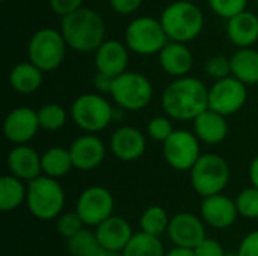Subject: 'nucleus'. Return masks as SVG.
I'll return each instance as SVG.
<instances>
[{
	"label": "nucleus",
	"instance_id": "nucleus-1",
	"mask_svg": "<svg viewBox=\"0 0 258 256\" xmlns=\"http://www.w3.org/2000/svg\"><path fill=\"white\" fill-rule=\"evenodd\" d=\"M162 107L171 119L194 121L209 109V89L195 77H178L165 88Z\"/></svg>",
	"mask_w": 258,
	"mask_h": 256
},
{
	"label": "nucleus",
	"instance_id": "nucleus-2",
	"mask_svg": "<svg viewBox=\"0 0 258 256\" xmlns=\"http://www.w3.org/2000/svg\"><path fill=\"white\" fill-rule=\"evenodd\" d=\"M60 32L68 44L77 53H95L106 41V24L103 17L91 9L80 8L62 17Z\"/></svg>",
	"mask_w": 258,
	"mask_h": 256
},
{
	"label": "nucleus",
	"instance_id": "nucleus-3",
	"mask_svg": "<svg viewBox=\"0 0 258 256\" xmlns=\"http://www.w3.org/2000/svg\"><path fill=\"white\" fill-rule=\"evenodd\" d=\"M162 26L169 41H194L204 27L203 11L189 0H177L168 5L160 15Z\"/></svg>",
	"mask_w": 258,
	"mask_h": 256
},
{
	"label": "nucleus",
	"instance_id": "nucleus-4",
	"mask_svg": "<svg viewBox=\"0 0 258 256\" xmlns=\"http://www.w3.org/2000/svg\"><path fill=\"white\" fill-rule=\"evenodd\" d=\"M26 205L39 220L57 219L65 207V192L56 178L41 175L27 183Z\"/></svg>",
	"mask_w": 258,
	"mask_h": 256
},
{
	"label": "nucleus",
	"instance_id": "nucleus-5",
	"mask_svg": "<svg viewBox=\"0 0 258 256\" xmlns=\"http://www.w3.org/2000/svg\"><path fill=\"white\" fill-rule=\"evenodd\" d=\"M190 172V183L194 190L203 196L222 193L230 183V166L227 160L218 154H201Z\"/></svg>",
	"mask_w": 258,
	"mask_h": 256
},
{
	"label": "nucleus",
	"instance_id": "nucleus-6",
	"mask_svg": "<svg viewBox=\"0 0 258 256\" xmlns=\"http://www.w3.org/2000/svg\"><path fill=\"white\" fill-rule=\"evenodd\" d=\"M67 41L60 30L41 29L35 32L29 41V60L44 72L54 71L60 66L67 54Z\"/></svg>",
	"mask_w": 258,
	"mask_h": 256
},
{
	"label": "nucleus",
	"instance_id": "nucleus-7",
	"mask_svg": "<svg viewBox=\"0 0 258 256\" xmlns=\"http://www.w3.org/2000/svg\"><path fill=\"white\" fill-rule=\"evenodd\" d=\"M168 41L162 21L153 17H138L125 29V45L139 56L159 54Z\"/></svg>",
	"mask_w": 258,
	"mask_h": 256
},
{
	"label": "nucleus",
	"instance_id": "nucleus-8",
	"mask_svg": "<svg viewBox=\"0 0 258 256\" xmlns=\"http://www.w3.org/2000/svg\"><path fill=\"white\" fill-rule=\"evenodd\" d=\"M74 124L86 133H98L115 119V109L98 94H83L71 106Z\"/></svg>",
	"mask_w": 258,
	"mask_h": 256
},
{
	"label": "nucleus",
	"instance_id": "nucleus-9",
	"mask_svg": "<svg viewBox=\"0 0 258 256\" xmlns=\"http://www.w3.org/2000/svg\"><path fill=\"white\" fill-rule=\"evenodd\" d=\"M110 95L124 110H142L153 100V84L141 72L125 71L112 81Z\"/></svg>",
	"mask_w": 258,
	"mask_h": 256
},
{
	"label": "nucleus",
	"instance_id": "nucleus-10",
	"mask_svg": "<svg viewBox=\"0 0 258 256\" xmlns=\"http://www.w3.org/2000/svg\"><path fill=\"white\" fill-rule=\"evenodd\" d=\"M200 139L187 130H174L163 142L165 161L175 170H190L201 157Z\"/></svg>",
	"mask_w": 258,
	"mask_h": 256
},
{
	"label": "nucleus",
	"instance_id": "nucleus-11",
	"mask_svg": "<svg viewBox=\"0 0 258 256\" xmlns=\"http://www.w3.org/2000/svg\"><path fill=\"white\" fill-rule=\"evenodd\" d=\"M248 100V89L243 81L234 75L216 80L209 89V109L230 116L242 110Z\"/></svg>",
	"mask_w": 258,
	"mask_h": 256
},
{
	"label": "nucleus",
	"instance_id": "nucleus-12",
	"mask_svg": "<svg viewBox=\"0 0 258 256\" xmlns=\"http://www.w3.org/2000/svg\"><path fill=\"white\" fill-rule=\"evenodd\" d=\"M115 201L112 193L101 186L85 189L76 205V211L86 226H98L101 222L113 216Z\"/></svg>",
	"mask_w": 258,
	"mask_h": 256
},
{
	"label": "nucleus",
	"instance_id": "nucleus-13",
	"mask_svg": "<svg viewBox=\"0 0 258 256\" xmlns=\"http://www.w3.org/2000/svg\"><path fill=\"white\" fill-rule=\"evenodd\" d=\"M39 128L38 112L27 106L11 110L3 122V134L14 145H26L38 134Z\"/></svg>",
	"mask_w": 258,
	"mask_h": 256
},
{
	"label": "nucleus",
	"instance_id": "nucleus-14",
	"mask_svg": "<svg viewBox=\"0 0 258 256\" xmlns=\"http://www.w3.org/2000/svg\"><path fill=\"white\" fill-rule=\"evenodd\" d=\"M168 235L175 246L195 249L206 238L204 220L192 213H178L169 220Z\"/></svg>",
	"mask_w": 258,
	"mask_h": 256
},
{
	"label": "nucleus",
	"instance_id": "nucleus-15",
	"mask_svg": "<svg viewBox=\"0 0 258 256\" xmlns=\"http://www.w3.org/2000/svg\"><path fill=\"white\" fill-rule=\"evenodd\" d=\"M200 211L204 223L215 229H227L233 226L239 216L236 201L222 193L204 198Z\"/></svg>",
	"mask_w": 258,
	"mask_h": 256
},
{
	"label": "nucleus",
	"instance_id": "nucleus-16",
	"mask_svg": "<svg viewBox=\"0 0 258 256\" xmlns=\"http://www.w3.org/2000/svg\"><path fill=\"white\" fill-rule=\"evenodd\" d=\"M68 149L73 158L74 169L85 172L97 169L106 157V146L103 140L94 133L77 137Z\"/></svg>",
	"mask_w": 258,
	"mask_h": 256
},
{
	"label": "nucleus",
	"instance_id": "nucleus-17",
	"mask_svg": "<svg viewBox=\"0 0 258 256\" xmlns=\"http://www.w3.org/2000/svg\"><path fill=\"white\" fill-rule=\"evenodd\" d=\"M147 149V140L136 127H121L110 137V151L121 161H136Z\"/></svg>",
	"mask_w": 258,
	"mask_h": 256
},
{
	"label": "nucleus",
	"instance_id": "nucleus-18",
	"mask_svg": "<svg viewBox=\"0 0 258 256\" xmlns=\"http://www.w3.org/2000/svg\"><path fill=\"white\" fill-rule=\"evenodd\" d=\"M127 65L128 47L116 39H106L95 51L97 72L115 78L127 71Z\"/></svg>",
	"mask_w": 258,
	"mask_h": 256
},
{
	"label": "nucleus",
	"instance_id": "nucleus-19",
	"mask_svg": "<svg viewBox=\"0 0 258 256\" xmlns=\"http://www.w3.org/2000/svg\"><path fill=\"white\" fill-rule=\"evenodd\" d=\"M11 175L29 183L42 174L41 155L27 145H15L6 158Z\"/></svg>",
	"mask_w": 258,
	"mask_h": 256
},
{
	"label": "nucleus",
	"instance_id": "nucleus-20",
	"mask_svg": "<svg viewBox=\"0 0 258 256\" xmlns=\"http://www.w3.org/2000/svg\"><path fill=\"white\" fill-rule=\"evenodd\" d=\"M97 238L101 247L107 252H121L128 244L130 238L133 237V231L130 223L118 216H110L98 226H95Z\"/></svg>",
	"mask_w": 258,
	"mask_h": 256
},
{
	"label": "nucleus",
	"instance_id": "nucleus-21",
	"mask_svg": "<svg viewBox=\"0 0 258 256\" xmlns=\"http://www.w3.org/2000/svg\"><path fill=\"white\" fill-rule=\"evenodd\" d=\"M159 62L166 74L178 78L190 72L194 66V54L184 42L168 41L159 53Z\"/></svg>",
	"mask_w": 258,
	"mask_h": 256
},
{
	"label": "nucleus",
	"instance_id": "nucleus-22",
	"mask_svg": "<svg viewBox=\"0 0 258 256\" xmlns=\"http://www.w3.org/2000/svg\"><path fill=\"white\" fill-rule=\"evenodd\" d=\"M225 118L227 116L207 109L194 119V133L201 142L218 145L228 136V122Z\"/></svg>",
	"mask_w": 258,
	"mask_h": 256
},
{
	"label": "nucleus",
	"instance_id": "nucleus-23",
	"mask_svg": "<svg viewBox=\"0 0 258 256\" xmlns=\"http://www.w3.org/2000/svg\"><path fill=\"white\" fill-rule=\"evenodd\" d=\"M227 21V36L236 47H252L258 41V17L255 14L243 11Z\"/></svg>",
	"mask_w": 258,
	"mask_h": 256
},
{
	"label": "nucleus",
	"instance_id": "nucleus-24",
	"mask_svg": "<svg viewBox=\"0 0 258 256\" xmlns=\"http://www.w3.org/2000/svg\"><path fill=\"white\" fill-rule=\"evenodd\" d=\"M44 80V71L33 65L30 60L17 63L9 72L11 88L21 95H29L38 91Z\"/></svg>",
	"mask_w": 258,
	"mask_h": 256
},
{
	"label": "nucleus",
	"instance_id": "nucleus-25",
	"mask_svg": "<svg viewBox=\"0 0 258 256\" xmlns=\"http://www.w3.org/2000/svg\"><path fill=\"white\" fill-rule=\"evenodd\" d=\"M231 75L245 84L258 83V51L252 47L239 48L231 56Z\"/></svg>",
	"mask_w": 258,
	"mask_h": 256
},
{
	"label": "nucleus",
	"instance_id": "nucleus-26",
	"mask_svg": "<svg viewBox=\"0 0 258 256\" xmlns=\"http://www.w3.org/2000/svg\"><path fill=\"white\" fill-rule=\"evenodd\" d=\"M27 196V186L24 181L14 177L5 175L0 180V210L3 213H9L17 210L18 207L26 202Z\"/></svg>",
	"mask_w": 258,
	"mask_h": 256
},
{
	"label": "nucleus",
	"instance_id": "nucleus-27",
	"mask_svg": "<svg viewBox=\"0 0 258 256\" xmlns=\"http://www.w3.org/2000/svg\"><path fill=\"white\" fill-rule=\"evenodd\" d=\"M41 164H42V174L56 180L68 175L74 167L70 149L60 146L48 148L41 155Z\"/></svg>",
	"mask_w": 258,
	"mask_h": 256
},
{
	"label": "nucleus",
	"instance_id": "nucleus-28",
	"mask_svg": "<svg viewBox=\"0 0 258 256\" xmlns=\"http://www.w3.org/2000/svg\"><path fill=\"white\" fill-rule=\"evenodd\" d=\"M165 247L159 237L144 231L133 234L128 244L122 250V256H165Z\"/></svg>",
	"mask_w": 258,
	"mask_h": 256
},
{
	"label": "nucleus",
	"instance_id": "nucleus-29",
	"mask_svg": "<svg viewBox=\"0 0 258 256\" xmlns=\"http://www.w3.org/2000/svg\"><path fill=\"white\" fill-rule=\"evenodd\" d=\"M67 249L71 256H101L104 252L97 234L86 228L67 238Z\"/></svg>",
	"mask_w": 258,
	"mask_h": 256
},
{
	"label": "nucleus",
	"instance_id": "nucleus-30",
	"mask_svg": "<svg viewBox=\"0 0 258 256\" xmlns=\"http://www.w3.org/2000/svg\"><path fill=\"white\" fill-rule=\"evenodd\" d=\"M169 220L171 219H169V216L163 207L153 205V207H148L142 213L141 220H139V226H141V231L151 234V235H156V237H160L163 232H168Z\"/></svg>",
	"mask_w": 258,
	"mask_h": 256
},
{
	"label": "nucleus",
	"instance_id": "nucleus-31",
	"mask_svg": "<svg viewBox=\"0 0 258 256\" xmlns=\"http://www.w3.org/2000/svg\"><path fill=\"white\" fill-rule=\"evenodd\" d=\"M38 119L42 130L47 131H57L67 122V112L62 106L56 103H48L41 106L38 110Z\"/></svg>",
	"mask_w": 258,
	"mask_h": 256
},
{
	"label": "nucleus",
	"instance_id": "nucleus-32",
	"mask_svg": "<svg viewBox=\"0 0 258 256\" xmlns=\"http://www.w3.org/2000/svg\"><path fill=\"white\" fill-rule=\"evenodd\" d=\"M237 211L242 217L246 219H258V189L249 187L242 190L236 198Z\"/></svg>",
	"mask_w": 258,
	"mask_h": 256
},
{
	"label": "nucleus",
	"instance_id": "nucleus-33",
	"mask_svg": "<svg viewBox=\"0 0 258 256\" xmlns=\"http://www.w3.org/2000/svg\"><path fill=\"white\" fill-rule=\"evenodd\" d=\"M83 228H85V223L77 211L63 213L56 219V232L63 238H70L76 235Z\"/></svg>",
	"mask_w": 258,
	"mask_h": 256
},
{
	"label": "nucleus",
	"instance_id": "nucleus-34",
	"mask_svg": "<svg viewBox=\"0 0 258 256\" xmlns=\"http://www.w3.org/2000/svg\"><path fill=\"white\" fill-rule=\"evenodd\" d=\"M209 5L216 15L230 20L231 17L246 11L248 0H209Z\"/></svg>",
	"mask_w": 258,
	"mask_h": 256
},
{
	"label": "nucleus",
	"instance_id": "nucleus-35",
	"mask_svg": "<svg viewBox=\"0 0 258 256\" xmlns=\"http://www.w3.org/2000/svg\"><path fill=\"white\" fill-rule=\"evenodd\" d=\"M147 133L148 136L156 140V142H165L172 133H174V125L171 122V118L166 116H156L148 122L147 127Z\"/></svg>",
	"mask_w": 258,
	"mask_h": 256
},
{
	"label": "nucleus",
	"instance_id": "nucleus-36",
	"mask_svg": "<svg viewBox=\"0 0 258 256\" xmlns=\"http://www.w3.org/2000/svg\"><path fill=\"white\" fill-rule=\"evenodd\" d=\"M206 72L216 80L231 75V59H228L227 56H222V54L212 56L206 62Z\"/></svg>",
	"mask_w": 258,
	"mask_h": 256
},
{
	"label": "nucleus",
	"instance_id": "nucleus-37",
	"mask_svg": "<svg viewBox=\"0 0 258 256\" xmlns=\"http://www.w3.org/2000/svg\"><path fill=\"white\" fill-rule=\"evenodd\" d=\"M197 256H225V250L222 244L213 238H204L195 249Z\"/></svg>",
	"mask_w": 258,
	"mask_h": 256
},
{
	"label": "nucleus",
	"instance_id": "nucleus-38",
	"mask_svg": "<svg viewBox=\"0 0 258 256\" xmlns=\"http://www.w3.org/2000/svg\"><path fill=\"white\" fill-rule=\"evenodd\" d=\"M85 0H48L50 8L59 17H65L83 6Z\"/></svg>",
	"mask_w": 258,
	"mask_h": 256
},
{
	"label": "nucleus",
	"instance_id": "nucleus-39",
	"mask_svg": "<svg viewBox=\"0 0 258 256\" xmlns=\"http://www.w3.org/2000/svg\"><path fill=\"white\" fill-rule=\"evenodd\" d=\"M239 256H258V231H252L249 232L240 243L239 250H237Z\"/></svg>",
	"mask_w": 258,
	"mask_h": 256
},
{
	"label": "nucleus",
	"instance_id": "nucleus-40",
	"mask_svg": "<svg viewBox=\"0 0 258 256\" xmlns=\"http://www.w3.org/2000/svg\"><path fill=\"white\" fill-rule=\"evenodd\" d=\"M142 2L144 0H109L112 9L116 14H121V15H132V14H135L141 8Z\"/></svg>",
	"mask_w": 258,
	"mask_h": 256
},
{
	"label": "nucleus",
	"instance_id": "nucleus-41",
	"mask_svg": "<svg viewBox=\"0 0 258 256\" xmlns=\"http://www.w3.org/2000/svg\"><path fill=\"white\" fill-rule=\"evenodd\" d=\"M112 81H113L112 77L104 75V74H101V72H97V75H95V78H94V84H95V88H97L100 92H109V94H110Z\"/></svg>",
	"mask_w": 258,
	"mask_h": 256
},
{
	"label": "nucleus",
	"instance_id": "nucleus-42",
	"mask_svg": "<svg viewBox=\"0 0 258 256\" xmlns=\"http://www.w3.org/2000/svg\"><path fill=\"white\" fill-rule=\"evenodd\" d=\"M249 181L254 187L258 189V155L251 161L249 166Z\"/></svg>",
	"mask_w": 258,
	"mask_h": 256
},
{
	"label": "nucleus",
	"instance_id": "nucleus-43",
	"mask_svg": "<svg viewBox=\"0 0 258 256\" xmlns=\"http://www.w3.org/2000/svg\"><path fill=\"white\" fill-rule=\"evenodd\" d=\"M165 256H197L194 249H187V247H178L175 246V249L169 250Z\"/></svg>",
	"mask_w": 258,
	"mask_h": 256
},
{
	"label": "nucleus",
	"instance_id": "nucleus-44",
	"mask_svg": "<svg viewBox=\"0 0 258 256\" xmlns=\"http://www.w3.org/2000/svg\"><path fill=\"white\" fill-rule=\"evenodd\" d=\"M101 256H122V253L121 252H107V250H104Z\"/></svg>",
	"mask_w": 258,
	"mask_h": 256
},
{
	"label": "nucleus",
	"instance_id": "nucleus-45",
	"mask_svg": "<svg viewBox=\"0 0 258 256\" xmlns=\"http://www.w3.org/2000/svg\"><path fill=\"white\" fill-rule=\"evenodd\" d=\"M225 256H239L237 253H225Z\"/></svg>",
	"mask_w": 258,
	"mask_h": 256
},
{
	"label": "nucleus",
	"instance_id": "nucleus-46",
	"mask_svg": "<svg viewBox=\"0 0 258 256\" xmlns=\"http://www.w3.org/2000/svg\"><path fill=\"white\" fill-rule=\"evenodd\" d=\"M2 2H5V0H2Z\"/></svg>",
	"mask_w": 258,
	"mask_h": 256
},
{
	"label": "nucleus",
	"instance_id": "nucleus-47",
	"mask_svg": "<svg viewBox=\"0 0 258 256\" xmlns=\"http://www.w3.org/2000/svg\"><path fill=\"white\" fill-rule=\"evenodd\" d=\"M257 2H258V0H257Z\"/></svg>",
	"mask_w": 258,
	"mask_h": 256
}]
</instances>
